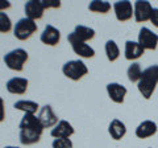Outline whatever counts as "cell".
Instances as JSON below:
<instances>
[{
    "label": "cell",
    "mask_w": 158,
    "mask_h": 148,
    "mask_svg": "<svg viewBox=\"0 0 158 148\" xmlns=\"http://www.w3.org/2000/svg\"><path fill=\"white\" fill-rule=\"evenodd\" d=\"M67 41L70 42L74 53L78 54L79 57H82V58H92L94 56H95V50H94V48H91L88 44L83 42L82 40H79L75 34H74V32L69 33Z\"/></svg>",
    "instance_id": "5b68a950"
},
{
    "label": "cell",
    "mask_w": 158,
    "mask_h": 148,
    "mask_svg": "<svg viewBox=\"0 0 158 148\" xmlns=\"http://www.w3.org/2000/svg\"><path fill=\"white\" fill-rule=\"evenodd\" d=\"M19 128L20 130H23V128H32V130L44 131L42 123L40 122L38 116H36L34 114H25L24 115L21 122H20V124H19Z\"/></svg>",
    "instance_id": "d6986e66"
},
{
    "label": "cell",
    "mask_w": 158,
    "mask_h": 148,
    "mask_svg": "<svg viewBox=\"0 0 158 148\" xmlns=\"http://www.w3.org/2000/svg\"><path fill=\"white\" fill-rule=\"evenodd\" d=\"M25 17L31 19V20H37L44 16L45 8H44L41 0H31V2L25 3Z\"/></svg>",
    "instance_id": "4fadbf2b"
},
{
    "label": "cell",
    "mask_w": 158,
    "mask_h": 148,
    "mask_svg": "<svg viewBox=\"0 0 158 148\" xmlns=\"http://www.w3.org/2000/svg\"><path fill=\"white\" fill-rule=\"evenodd\" d=\"M138 44L145 49V50H154L158 45V36L153 33L149 28H141L138 33Z\"/></svg>",
    "instance_id": "8992f818"
},
{
    "label": "cell",
    "mask_w": 158,
    "mask_h": 148,
    "mask_svg": "<svg viewBox=\"0 0 158 148\" xmlns=\"http://www.w3.org/2000/svg\"><path fill=\"white\" fill-rule=\"evenodd\" d=\"M113 11H115L116 19L121 23L131 20L132 16H135V8H133L132 3L128 2V0L116 2L115 4H113Z\"/></svg>",
    "instance_id": "52a82bcc"
},
{
    "label": "cell",
    "mask_w": 158,
    "mask_h": 148,
    "mask_svg": "<svg viewBox=\"0 0 158 148\" xmlns=\"http://www.w3.org/2000/svg\"><path fill=\"white\" fill-rule=\"evenodd\" d=\"M44 131H40V130H32V128H23L20 130V143L24 146H32V144H36V143L40 141L41 139V135H42Z\"/></svg>",
    "instance_id": "5bb4252c"
},
{
    "label": "cell",
    "mask_w": 158,
    "mask_h": 148,
    "mask_svg": "<svg viewBox=\"0 0 158 148\" xmlns=\"http://www.w3.org/2000/svg\"><path fill=\"white\" fill-rule=\"evenodd\" d=\"M150 21H152L153 25L158 28V8H153V13H152Z\"/></svg>",
    "instance_id": "83f0119b"
},
{
    "label": "cell",
    "mask_w": 158,
    "mask_h": 148,
    "mask_svg": "<svg viewBox=\"0 0 158 148\" xmlns=\"http://www.w3.org/2000/svg\"><path fill=\"white\" fill-rule=\"evenodd\" d=\"M13 107L16 110H20V111H24L25 114H34L38 110V103L37 102H33V101H25V99H21V101H17L15 102Z\"/></svg>",
    "instance_id": "ffe728a7"
},
{
    "label": "cell",
    "mask_w": 158,
    "mask_h": 148,
    "mask_svg": "<svg viewBox=\"0 0 158 148\" xmlns=\"http://www.w3.org/2000/svg\"><path fill=\"white\" fill-rule=\"evenodd\" d=\"M37 32V23L34 20H31L28 17H23L16 23V25L13 28V34L17 40L25 41L33 33Z\"/></svg>",
    "instance_id": "3957f363"
},
{
    "label": "cell",
    "mask_w": 158,
    "mask_h": 148,
    "mask_svg": "<svg viewBox=\"0 0 158 148\" xmlns=\"http://www.w3.org/2000/svg\"><path fill=\"white\" fill-rule=\"evenodd\" d=\"M133 8H135V20L137 23H145L148 20H150L152 13H153V7L149 2L137 0Z\"/></svg>",
    "instance_id": "ba28073f"
},
{
    "label": "cell",
    "mask_w": 158,
    "mask_h": 148,
    "mask_svg": "<svg viewBox=\"0 0 158 148\" xmlns=\"http://www.w3.org/2000/svg\"><path fill=\"white\" fill-rule=\"evenodd\" d=\"M38 119L42 123L44 128H50V127H56L58 120V116L54 114L53 108L50 105H45L41 107V110L38 112Z\"/></svg>",
    "instance_id": "30bf717a"
},
{
    "label": "cell",
    "mask_w": 158,
    "mask_h": 148,
    "mask_svg": "<svg viewBox=\"0 0 158 148\" xmlns=\"http://www.w3.org/2000/svg\"><path fill=\"white\" fill-rule=\"evenodd\" d=\"M44 8H59L61 7V2L59 0H41Z\"/></svg>",
    "instance_id": "4316f807"
},
{
    "label": "cell",
    "mask_w": 158,
    "mask_h": 148,
    "mask_svg": "<svg viewBox=\"0 0 158 148\" xmlns=\"http://www.w3.org/2000/svg\"><path fill=\"white\" fill-rule=\"evenodd\" d=\"M4 148H20V147H15V146H7V147H4Z\"/></svg>",
    "instance_id": "4dcf8cb0"
},
{
    "label": "cell",
    "mask_w": 158,
    "mask_h": 148,
    "mask_svg": "<svg viewBox=\"0 0 158 148\" xmlns=\"http://www.w3.org/2000/svg\"><path fill=\"white\" fill-rule=\"evenodd\" d=\"M40 40H41L42 44H45V45L56 46L61 41V32L56 27L48 24L45 29H44V32L41 33V36H40Z\"/></svg>",
    "instance_id": "9c48e42d"
},
{
    "label": "cell",
    "mask_w": 158,
    "mask_h": 148,
    "mask_svg": "<svg viewBox=\"0 0 158 148\" xmlns=\"http://www.w3.org/2000/svg\"><path fill=\"white\" fill-rule=\"evenodd\" d=\"M88 9L91 12H96V13H107L111 9V4L108 2H102V0H94L88 4Z\"/></svg>",
    "instance_id": "cb8c5ba5"
},
{
    "label": "cell",
    "mask_w": 158,
    "mask_h": 148,
    "mask_svg": "<svg viewBox=\"0 0 158 148\" xmlns=\"http://www.w3.org/2000/svg\"><path fill=\"white\" fill-rule=\"evenodd\" d=\"M74 34L82 40L83 42H86L88 40H92L95 37V31L90 27H85V25H77L75 29H74Z\"/></svg>",
    "instance_id": "44dd1931"
},
{
    "label": "cell",
    "mask_w": 158,
    "mask_h": 148,
    "mask_svg": "<svg viewBox=\"0 0 158 148\" xmlns=\"http://www.w3.org/2000/svg\"><path fill=\"white\" fill-rule=\"evenodd\" d=\"M50 135L54 139H70V136L74 135V127L67 120H59L57 126L52 128Z\"/></svg>",
    "instance_id": "8fae6325"
},
{
    "label": "cell",
    "mask_w": 158,
    "mask_h": 148,
    "mask_svg": "<svg viewBox=\"0 0 158 148\" xmlns=\"http://www.w3.org/2000/svg\"><path fill=\"white\" fill-rule=\"evenodd\" d=\"M8 8H11V3L7 0H0V12H4Z\"/></svg>",
    "instance_id": "f546056e"
},
{
    "label": "cell",
    "mask_w": 158,
    "mask_h": 148,
    "mask_svg": "<svg viewBox=\"0 0 158 148\" xmlns=\"http://www.w3.org/2000/svg\"><path fill=\"white\" fill-rule=\"evenodd\" d=\"M12 29V21L6 12H0V33H8Z\"/></svg>",
    "instance_id": "d4e9b609"
},
{
    "label": "cell",
    "mask_w": 158,
    "mask_h": 148,
    "mask_svg": "<svg viewBox=\"0 0 158 148\" xmlns=\"http://www.w3.org/2000/svg\"><path fill=\"white\" fill-rule=\"evenodd\" d=\"M53 148H73V141L70 139H54L52 143Z\"/></svg>",
    "instance_id": "484cf974"
},
{
    "label": "cell",
    "mask_w": 158,
    "mask_h": 148,
    "mask_svg": "<svg viewBox=\"0 0 158 148\" xmlns=\"http://www.w3.org/2000/svg\"><path fill=\"white\" fill-rule=\"evenodd\" d=\"M127 87L117 82H111L107 85V93L115 103H123L127 95Z\"/></svg>",
    "instance_id": "9a60e30c"
},
{
    "label": "cell",
    "mask_w": 158,
    "mask_h": 148,
    "mask_svg": "<svg viewBox=\"0 0 158 148\" xmlns=\"http://www.w3.org/2000/svg\"><path fill=\"white\" fill-rule=\"evenodd\" d=\"M158 83V65H152L142 72L141 80L137 83L138 91L145 99H150Z\"/></svg>",
    "instance_id": "6da1fadb"
},
{
    "label": "cell",
    "mask_w": 158,
    "mask_h": 148,
    "mask_svg": "<svg viewBox=\"0 0 158 148\" xmlns=\"http://www.w3.org/2000/svg\"><path fill=\"white\" fill-rule=\"evenodd\" d=\"M4 119H6V107H4L3 98L0 97V123L4 122Z\"/></svg>",
    "instance_id": "f1b7e54d"
},
{
    "label": "cell",
    "mask_w": 158,
    "mask_h": 148,
    "mask_svg": "<svg viewBox=\"0 0 158 148\" xmlns=\"http://www.w3.org/2000/svg\"><path fill=\"white\" fill-rule=\"evenodd\" d=\"M29 85V81L27 78H23V77H13L11 78L8 82H7V90L8 93L11 94H19V95H23L27 93V89Z\"/></svg>",
    "instance_id": "7c38bea8"
},
{
    "label": "cell",
    "mask_w": 158,
    "mask_h": 148,
    "mask_svg": "<svg viewBox=\"0 0 158 148\" xmlns=\"http://www.w3.org/2000/svg\"><path fill=\"white\" fill-rule=\"evenodd\" d=\"M156 132H157V124L153 120H144L136 128V136L138 139L150 137L153 135H156Z\"/></svg>",
    "instance_id": "2e32d148"
},
{
    "label": "cell",
    "mask_w": 158,
    "mask_h": 148,
    "mask_svg": "<svg viewBox=\"0 0 158 148\" xmlns=\"http://www.w3.org/2000/svg\"><path fill=\"white\" fill-rule=\"evenodd\" d=\"M144 53H145V49L138 44V41L136 42V41L128 40L125 42V58L128 61L137 60V58H140Z\"/></svg>",
    "instance_id": "e0dca14e"
},
{
    "label": "cell",
    "mask_w": 158,
    "mask_h": 148,
    "mask_svg": "<svg viewBox=\"0 0 158 148\" xmlns=\"http://www.w3.org/2000/svg\"><path fill=\"white\" fill-rule=\"evenodd\" d=\"M142 69H141V65L138 62H135V63H132V65L128 67V70H127V76H128V80H129L131 82H137L141 80V77H142Z\"/></svg>",
    "instance_id": "7402d4cb"
},
{
    "label": "cell",
    "mask_w": 158,
    "mask_h": 148,
    "mask_svg": "<svg viewBox=\"0 0 158 148\" xmlns=\"http://www.w3.org/2000/svg\"><path fill=\"white\" fill-rule=\"evenodd\" d=\"M62 73L65 74L67 78H70L73 81H79L81 78L87 76L88 69L86 63L81 60H71L67 61L65 65L62 66Z\"/></svg>",
    "instance_id": "277c9868"
},
{
    "label": "cell",
    "mask_w": 158,
    "mask_h": 148,
    "mask_svg": "<svg viewBox=\"0 0 158 148\" xmlns=\"http://www.w3.org/2000/svg\"><path fill=\"white\" fill-rule=\"evenodd\" d=\"M28 52L23 48H17L13 49V50L8 52L6 56H4V62L8 66V69L15 72H23L24 65L28 61Z\"/></svg>",
    "instance_id": "7a4b0ae2"
},
{
    "label": "cell",
    "mask_w": 158,
    "mask_h": 148,
    "mask_svg": "<svg viewBox=\"0 0 158 148\" xmlns=\"http://www.w3.org/2000/svg\"><path fill=\"white\" fill-rule=\"evenodd\" d=\"M108 132H110V135H111V137L113 140H120L127 134V127L120 119H113L110 123Z\"/></svg>",
    "instance_id": "ac0fdd59"
},
{
    "label": "cell",
    "mask_w": 158,
    "mask_h": 148,
    "mask_svg": "<svg viewBox=\"0 0 158 148\" xmlns=\"http://www.w3.org/2000/svg\"><path fill=\"white\" fill-rule=\"evenodd\" d=\"M106 54H107V58L111 62L116 61L118 56H120V49H118L117 44L113 40H108L106 42Z\"/></svg>",
    "instance_id": "603a6c76"
}]
</instances>
